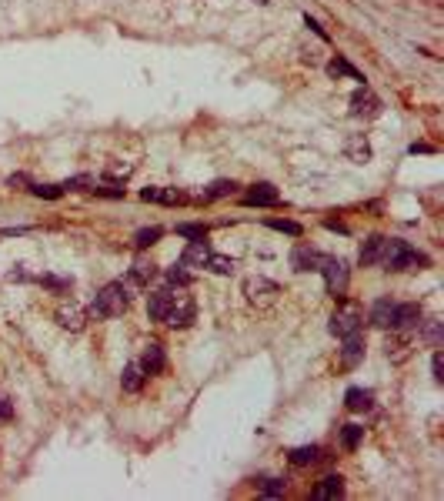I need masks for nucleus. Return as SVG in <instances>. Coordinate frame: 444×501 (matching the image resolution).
Masks as SVG:
<instances>
[{"label":"nucleus","instance_id":"10","mask_svg":"<svg viewBox=\"0 0 444 501\" xmlns=\"http://www.w3.org/2000/svg\"><path fill=\"white\" fill-rule=\"evenodd\" d=\"M157 278V264H154L151 257H137L134 264H130V274H127V291L130 287H144V284H151Z\"/></svg>","mask_w":444,"mask_h":501},{"label":"nucleus","instance_id":"16","mask_svg":"<svg viewBox=\"0 0 444 501\" xmlns=\"http://www.w3.org/2000/svg\"><path fill=\"white\" fill-rule=\"evenodd\" d=\"M314 498L317 501H338V498H344V478L341 475H328L324 481H317Z\"/></svg>","mask_w":444,"mask_h":501},{"label":"nucleus","instance_id":"20","mask_svg":"<svg viewBox=\"0 0 444 501\" xmlns=\"http://www.w3.org/2000/svg\"><path fill=\"white\" fill-rule=\"evenodd\" d=\"M171 287H161V291H154L151 295V301H147V318L151 321H164V314H167V308H171Z\"/></svg>","mask_w":444,"mask_h":501},{"label":"nucleus","instance_id":"44","mask_svg":"<svg viewBox=\"0 0 444 501\" xmlns=\"http://www.w3.org/2000/svg\"><path fill=\"white\" fill-rule=\"evenodd\" d=\"M428 151H431L428 144H411V154H428Z\"/></svg>","mask_w":444,"mask_h":501},{"label":"nucleus","instance_id":"12","mask_svg":"<svg viewBox=\"0 0 444 501\" xmlns=\"http://www.w3.org/2000/svg\"><path fill=\"white\" fill-rule=\"evenodd\" d=\"M421 318H424L421 304H397V308H394V328H397V331H414L421 324Z\"/></svg>","mask_w":444,"mask_h":501},{"label":"nucleus","instance_id":"3","mask_svg":"<svg viewBox=\"0 0 444 501\" xmlns=\"http://www.w3.org/2000/svg\"><path fill=\"white\" fill-rule=\"evenodd\" d=\"M317 271L324 274V287H328V295L341 301V297L347 295V284H351V271H347V264H344L341 257H324L321 254Z\"/></svg>","mask_w":444,"mask_h":501},{"label":"nucleus","instance_id":"19","mask_svg":"<svg viewBox=\"0 0 444 501\" xmlns=\"http://www.w3.org/2000/svg\"><path fill=\"white\" fill-rule=\"evenodd\" d=\"M234 191H238L234 180H214L211 187H204V191L194 194V201H197V204H207V201H217V197H230Z\"/></svg>","mask_w":444,"mask_h":501},{"label":"nucleus","instance_id":"43","mask_svg":"<svg viewBox=\"0 0 444 501\" xmlns=\"http://www.w3.org/2000/svg\"><path fill=\"white\" fill-rule=\"evenodd\" d=\"M7 184H11V187H24L27 178H24V174H11V178H7Z\"/></svg>","mask_w":444,"mask_h":501},{"label":"nucleus","instance_id":"4","mask_svg":"<svg viewBox=\"0 0 444 501\" xmlns=\"http://www.w3.org/2000/svg\"><path fill=\"white\" fill-rule=\"evenodd\" d=\"M361 324H364V311H361V304H357V301H341L338 311L331 314L328 328H331L334 338H347V334L361 331Z\"/></svg>","mask_w":444,"mask_h":501},{"label":"nucleus","instance_id":"17","mask_svg":"<svg viewBox=\"0 0 444 501\" xmlns=\"http://www.w3.org/2000/svg\"><path fill=\"white\" fill-rule=\"evenodd\" d=\"M317 264H321V254H317L314 247L297 245L291 251V268L294 271H317Z\"/></svg>","mask_w":444,"mask_h":501},{"label":"nucleus","instance_id":"22","mask_svg":"<svg viewBox=\"0 0 444 501\" xmlns=\"http://www.w3.org/2000/svg\"><path fill=\"white\" fill-rule=\"evenodd\" d=\"M394 301H388V297H381V301H374V308H371V324L374 328H394Z\"/></svg>","mask_w":444,"mask_h":501},{"label":"nucleus","instance_id":"42","mask_svg":"<svg viewBox=\"0 0 444 501\" xmlns=\"http://www.w3.org/2000/svg\"><path fill=\"white\" fill-rule=\"evenodd\" d=\"M304 24L311 27V30H314V34H317V37H321V40H328V34H324V27L317 24V20H314V17H311V13H304Z\"/></svg>","mask_w":444,"mask_h":501},{"label":"nucleus","instance_id":"23","mask_svg":"<svg viewBox=\"0 0 444 501\" xmlns=\"http://www.w3.org/2000/svg\"><path fill=\"white\" fill-rule=\"evenodd\" d=\"M144 378H147V371L140 368V361H130L124 368V374H121V388L130 391V395H137L140 388H144Z\"/></svg>","mask_w":444,"mask_h":501},{"label":"nucleus","instance_id":"29","mask_svg":"<svg viewBox=\"0 0 444 501\" xmlns=\"http://www.w3.org/2000/svg\"><path fill=\"white\" fill-rule=\"evenodd\" d=\"M204 268L211 271V274H234V257H228V254H211Z\"/></svg>","mask_w":444,"mask_h":501},{"label":"nucleus","instance_id":"11","mask_svg":"<svg viewBox=\"0 0 444 501\" xmlns=\"http://www.w3.org/2000/svg\"><path fill=\"white\" fill-rule=\"evenodd\" d=\"M140 197H144V201H154V204H167V207L184 204V201H187V194L178 191V187H144Z\"/></svg>","mask_w":444,"mask_h":501},{"label":"nucleus","instance_id":"27","mask_svg":"<svg viewBox=\"0 0 444 501\" xmlns=\"http://www.w3.org/2000/svg\"><path fill=\"white\" fill-rule=\"evenodd\" d=\"M321 458V448L317 445H301V448L291 451V464L294 468H307V464H314Z\"/></svg>","mask_w":444,"mask_h":501},{"label":"nucleus","instance_id":"39","mask_svg":"<svg viewBox=\"0 0 444 501\" xmlns=\"http://www.w3.org/2000/svg\"><path fill=\"white\" fill-rule=\"evenodd\" d=\"M40 284H47V287H54V291H67V287H70V278H57V274H44V278H40Z\"/></svg>","mask_w":444,"mask_h":501},{"label":"nucleus","instance_id":"9","mask_svg":"<svg viewBox=\"0 0 444 501\" xmlns=\"http://www.w3.org/2000/svg\"><path fill=\"white\" fill-rule=\"evenodd\" d=\"M244 204L247 207H278L280 204V194L274 184H254L251 191L244 194Z\"/></svg>","mask_w":444,"mask_h":501},{"label":"nucleus","instance_id":"36","mask_svg":"<svg viewBox=\"0 0 444 501\" xmlns=\"http://www.w3.org/2000/svg\"><path fill=\"white\" fill-rule=\"evenodd\" d=\"M178 234L180 237H190V241H204V237H207V228H204V224H178Z\"/></svg>","mask_w":444,"mask_h":501},{"label":"nucleus","instance_id":"13","mask_svg":"<svg viewBox=\"0 0 444 501\" xmlns=\"http://www.w3.org/2000/svg\"><path fill=\"white\" fill-rule=\"evenodd\" d=\"M344 347H341V364L344 368H354L357 361L364 358V338H361V331L357 334H347V338H341Z\"/></svg>","mask_w":444,"mask_h":501},{"label":"nucleus","instance_id":"24","mask_svg":"<svg viewBox=\"0 0 444 501\" xmlns=\"http://www.w3.org/2000/svg\"><path fill=\"white\" fill-rule=\"evenodd\" d=\"M140 368H144L147 374L164 371V347H161V345H147V347H144V354H140Z\"/></svg>","mask_w":444,"mask_h":501},{"label":"nucleus","instance_id":"2","mask_svg":"<svg viewBox=\"0 0 444 501\" xmlns=\"http://www.w3.org/2000/svg\"><path fill=\"white\" fill-rule=\"evenodd\" d=\"M381 264L388 271H414V268H424L428 257L414 251L407 241H397V237H388L384 241V254H381Z\"/></svg>","mask_w":444,"mask_h":501},{"label":"nucleus","instance_id":"8","mask_svg":"<svg viewBox=\"0 0 444 501\" xmlns=\"http://www.w3.org/2000/svg\"><path fill=\"white\" fill-rule=\"evenodd\" d=\"M54 321L61 324L63 331H84L87 311L80 308L77 301H63V304H57V311H54Z\"/></svg>","mask_w":444,"mask_h":501},{"label":"nucleus","instance_id":"31","mask_svg":"<svg viewBox=\"0 0 444 501\" xmlns=\"http://www.w3.org/2000/svg\"><path fill=\"white\" fill-rule=\"evenodd\" d=\"M267 228H274V231H280V234H291V237H301V231H304L297 221H284V218H271Z\"/></svg>","mask_w":444,"mask_h":501},{"label":"nucleus","instance_id":"6","mask_svg":"<svg viewBox=\"0 0 444 501\" xmlns=\"http://www.w3.org/2000/svg\"><path fill=\"white\" fill-rule=\"evenodd\" d=\"M280 295V287L271 278H247L244 281V297H247V304H254V308H271L274 301H278Z\"/></svg>","mask_w":444,"mask_h":501},{"label":"nucleus","instance_id":"33","mask_svg":"<svg viewBox=\"0 0 444 501\" xmlns=\"http://www.w3.org/2000/svg\"><path fill=\"white\" fill-rule=\"evenodd\" d=\"M104 174H107V178H114V180H127L130 174H134V164H127V161H111Z\"/></svg>","mask_w":444,"mask_h":501},{"label":"nucleus","instance_id":"30","mask_svg":"<svg viewBox=\"0 0 444 501\" xmlns=\"http://www.w3.org/2000/svg\"><path fill=\"white\" fill-rule=\"evenodd\" d=\"M361 438H364V428H357V424H344L341 428V445L347 451H354L361 445Z\"/></svg>","mask_w":444,"mask_h":501},{"label":"nucleus","instance_id":"37","mask_svg":"<svg viewBox=\"0 0 444 501\" xmlns=\"http://www.w3.org/2000/svg\"><path fill=\"white\" fill-rule=\"evenodd\" d=\"M164 278H167V284H171V287H174V284H178V287H187V284H190V274L184 271V264H180V268L174 264V268L167 271Z\"/></svg>","mask_w":444,"mask_h":501},{"label":"nucleus","instance_id":"34","mask_svg":"<svg viewBox=\"0 0 444 501\" xmlns=\"http://www.w3.org/2000/svg\"><path fill=\"white\" fill-rule=\"evenodd\" d=\"M30 191L37 194V197H44V201H57V197L63 194V187L61 184H34Z\"/></svg>","mask_w":444,"mask_h":501},{"label":"nucleus","instance_id":"38","mask_svg":"<svg viewBox=\"0 0 444 501\" xmlns=\"http://www.w3.org/2000/svg\"><path fill=\"white\" fill-rule=\"evenodd\" d=\"M284 488H288V485H284L280 478H267L264 485H261V495H264V498H280Z\"/></svg>","mask_w":444,"mask_h":501},{"label":"nucleus","instance_id":"32","mask_svg":"<svg viewBox=\"0 0 444 501\" xmlns=\"http://www.w3.org/2000/svg\"><path fill=\"white\" fill-rule=\"evenodd\" d=\"M161 228H140L137 234H134V245L137 247H151V245H157V241H161Z\"/></svg>","mask_w":444,"mask_h":501},{"label":"nucleus","instance_id":"35","mask_svg":"<svg viewBox=\"0 0 444 501\" xmlns=\"http://www.w3.org/2000/svg\"><path fill=\"white\" fill-rule=\"evenodd\" d=\"M94 194H97V197H111V201H121V197L127 194V187H124V184H101V187H94Z\"/></svg>","mask_w":444,"mask_h":501},{"label":"nucleus","instance_id":"25","mask_svg":"<svg viewBox=\"0 0 444 501\" xmlns=\"http://www.w3.org/2000/svg\"><path fill=\"white\" fill-rule=\"evenodd\" d=\"M328 74H331V78H351V80H357V84H364V74H361L354 64H347L344 57H334V61H328Z\"/></svg>","mask_w":444,"mask_h":501},{"label":"nucleus","instance_id":"26","mask_svg":"<svg viewBox=\"0 0 444 501\" xmlns=\"http://www.w3.org/2000/svg\"><path fill=\"white\" fill-rule=\"evenodd\" d=\"M371 401H374V395H371V391H364V388H351V391L344 395V404H347L351 412H368Z\"/></svg>","mask_w":444,"mask_h":501},{"label":"nucleus","instance_id":"14","mask_svg":"<svg viewBox=\"0 0 444 501\" xmlns=\"http://www.w3.org/2000/svg\"><path fill=\"white\" fill-rule=\"evenodd\" d=\"M391 338H388V358L391 361H405L411 358V331H397V328H391Z\"/></svg>","mask_w":444,"mask_h":501},{"label":"nucleus","instance_id":"15","mask_svg":"<svg viewBox=\"0 0 444 501\" xmlns=\"http://www.w3.org/2000/svg\"><path fill=\"white\" fill-rule=\"evenodd\" d=\"M207 257H211L207 241H190V245L184 247V254H180V264H184V268H204Z\"/></svg>","mask_w":444,"mask_h":501},{"label":"nucleus","instance_id":"28","mask_svg":"<svg viewBox=\"0 0 444 501\" xmlns=\"http://www.w3.org/2000/svg\"><path fill=\"white\" fill-rule=\"evenodd\" d=\"M421 338L428 341L431 347H441L444 345V324L441 321H421Z\"/></svg>","mask_w":444,"mask_h":501},{"label":"nucleus","instance_id":"21","mask_svg":"<svg viewBox=\"0 0 444 501\" xmlns=\"http://www.w3.org/2000/svg\"><path fill=\"white\" fill-rule=\"evenodd\" d=\"M344 154L351 157L354 164H364V161H371V144L364 134H354V137H347L344 141Z\"/></svg>","mask_w":444,"mask_h":501},{"label":"nucleus","instance_id":"7","mask_svg":"<svg viewBox=\"0 0 444 501\" xmlns=\"http://www.w3.org/2000/svg\"><path fill=\"white\" fill-rule=\"evenodd\" d=\"M351 114L364 117V120H371V117L381 114V97L368 87V84H364V87H357L354 94H351Z\"/></svg>","mask_w":444,"mask_h":501},{"label":"nucleus","instance_id":"40","mask_svg":"<svg viewBox=\"0 0 444 501\" xmlns=\"http://www.w3.org/2000/svg\"><path fill=\"white\" fill-rule=\"evenodd\" d=\"M431 371H434V381H444V354L434 347V358H431Z\"/></svg>","mask_w":444,"mask_h":501},{"label":"nucleus","instance_id":"41","mask_svg":"<svg viewBox=\"0 0 444 501\" xmlns=\"http://www.w3.org/2000/svg\"><path fill=\"white\" fill-rule=\"evenodd\" d=\"M13 418V404L7 395H0V421H11Z\"/></svg>","mask_w":444,"mask_h":501},{"label":"nucleus","instance_id":"18","mask_svg":"<svg viewBox=\"0 0 444 501\" xmlns=\"http://www.w3.org/2000/svg\"><path fill=\"white\" fill-rule=\"evenodd\" d=\"M384 241H388V237H381V234H371L368 241L361 245V264H364V268H374V264H381V254H384Z\"/></svg>","mask_w":444,"mask_h":501},{"label":"nucleus","instance_id":"5","mask_svg":"<svg viewBox=\"0 0 444 501\" xmlns=\"http://www.w3.org/2000/svg\"><path fill=\"white\" fill-rule=\"evenodd\" d=\"M194 314H197L194 297H190L184 287H178V291L171 295V308H167V314H164V324H171V328H187V324L194 321Z\"/></svg>","mask_w":444,"mask_h":501},{"label":"nucleus","instance_id":"1","mask_svg":"<svg viewBox=\"0 0 444 501\" xmlns=\"http://www.w3.org/2000/svg\"><path fill=\"white\" fill-rule=\"evenodd\" d=\"M127 304H130V291H127L124 281H114L107 284V287H101L97 291V297L90 301V318H101V321H107V318H117V314H124Z\"/></svg>","mask_w":444,"mask_h":501},{"label":"nucleus","instance_id":"45","mask_svg":"<svg viewBox=\"0 0 444 501\" xmlns=\"http://www.w3.org/2000/svg\"><path fill=\"white\" fill-rule=\"evenodd\" d=\"M254 4H267V0H254Z\"/></svg>","mask_w":444,"mask_h":501}]
</instances>
